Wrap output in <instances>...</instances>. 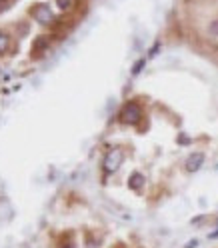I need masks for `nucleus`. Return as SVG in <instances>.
<instances>
[{
	"label": "nucleus",
	"mask_w": 218,
	"mask_h": 248,
	"mask_svg": "<svg viewBox=\"0 0 218 248\" xmlns=\"http://www.w3.org/2000/svg\"><path fill=\"white\" fill-rule=\"evenodd\" d=\"M118 120L122 124H126V126H134V124H138L142 120V108H140L136 102H126L120 108Z\"/></svg>",
	"instance_id": "1"
},
{
	"label": "nucleus",
	"mask_w": 218,
	"mask_h": 248,
	"mask_svg": "<svg viewBox=\"0 0 218 248\" xmlns=\"http://www.w3.org/2000/svg\"><path fill=\"white\" fill-rule=\"evenodd\" d=\"M122 150H110L104 156V160H102V168H104V172L106 174H112V172H116L118 170V166L122 164Z\"/></svg>",
	"instance_id": "2"
},
{
	"label": "nucleus",
	"mask_w": 218,
	"mask_h": 248,
	"mask_svg": "<svg viewBox=\"0 0 218 248\" xmlns=\"http://www.w3.org/2000/svg\"><path fill=\"white\" fill-rule=\"evenodd\" d=\"M32 16H34V20L38 24H50V22H54V12H52V8L48 4H36L32 8Z\"/></svg>",
	"instance_id": "3"
},
{
	"label": "nucleus",
	"mask_w": 218,
	"mask_h": 248,
	"mask_svg": "<svg viewBox=\"0 0 218 248\" xmlns=\"http://www.w3.org/2000/svg\"><path fill=\"white\" fill-rule=\"evenodd\" d=\"M202 164H204V154H202V152H194V154H190V156L186 158L184 168H186V172H198Z\"/></svg>",
	"instance_id": "4"
},
{
	"label": "nucleus",
	"mask_w": 218,
	"mask_h": 248,
	"mask_svg": "<svg viewBox=\"0 0 218 248\" xmlns=\"http://www.w3.org/2000/svg\"><path fill=\"white\" fill-rule=\"evenodd\" d=\"M144 184H146V178H144V174H140V172H134V174H130V178H128V186H130V188H134V190H140V188H144Z\"/></svg>",
	"instance_id": "5"
},
{
	"label": "nucleus",
	"mask_w": 218,
	"mask_h": 248,
	"mask_svg": "<svg viewBox=\"0 0 218 248\" xmlns=\"http://www.w3.org/2000/svg\"><path fill=\"white\" fill-rule=\"evenodd\" d=\"M48 36H38L36 40H34V54H40L42 50H46L48 48Z\"/></svg>",
	"instance_id": "6"
},
{
	"label": "nucleus",
	"mask_w": 218,
	"mask_h": 248,
	"mask_svg": "<svg viewBox=\"0 0 218 248\" xmlns=\"http://www.w3.org/2000/svg\"><path fill=\"white\" fill-rule=\"evenodd\" d=\"M8 46H10V36H8L6 32H2V30H0V54L6 52V50H8Z\"/></svg>",
	"instance_id": "7"
},
{
	"label": "nucleus",
	"mask_w": 218,
	"mask_h": 248,
	"mask_svg": "<svg viewBox=\"0 0 218 248\" xmlns=\"http://www.w3.org/2000/svg\"><path fill=\"white\" fill-rule=\"evenodd\" d=\"M56 6H58L62 12H68V10L74 6V0H56Z\"/></svg>",
	"instance_id": "8"
},
{
	"label": "nucleus",
	"mask_w": 218,
	"mask_h": 248,
	"mask_svg": "<svg viewBox=\"0 0 218 248\" xmlns=\"http://www.w3.org/2000/svg\"><path fill=\"white\" fill-rule=\"evenodd\" d=\"M208 34L212 38H218V18H214V20L208 22Z\"/></svg>",
	"instance_id": "9"
},
{
	"label": "nucleus",
	"mask_w": 218,
	"mask_h": 248,
	"mask_svg": "<svg viewBox=\"0 0 218 248\" xmlns=\"http://www.w3.org/2000/svg\"><path fill=\"white\" fill-rule=\"evenodd\" d=\"M144 64H146V60H144V58H142V60H138V64H136V66L132 68V74L136 76V74H138L140 70H142V68H144Z\"/></svg>",
	"instance_id": "10"
},
{
	"label": "nucleus",
	"mask_w": 218,
	"mask_h": 248,
	"mask_svg": "<svg viewBox=\"0 0 218 248\" xmlns=\"http://www.w3.org/2000/svg\"><path fill=\"white\" fill-rule=\"evenodd\" d=\"M14 4V0H0V12H4L6 8H10Z\"/></svg>",
	"instance_id": "11"
},
{
	"label": "nucleus",
	"mask_w": 218,
	"mask_h": 248,
	"mask_svg": "<svg viewBox=\"0 0 218 248\" xmlns=\"http://www.w3.org/2000/svg\"><path fill=\"white\" fill-rule=\"evenodd\" d=\"M60 248H74V244H72V242H66V244H62Z\"/></svg>",
	"instance_id": "12"
},
{
	"label": "nucleus",
	"mask_w": 218,
	"mask_h": 248,
	"mask_svg": "<svg viewBox=\"0 0 218 248\" xmlns=\"http://www.w3.org/2000/svg\"><path fill=\"white\" fill-rule=\"evenodd\" d=\"M196 244H198V240H190V242H188V248H194Z\"/></svg>",
	"instance_id": "13"
}]
</instances>
